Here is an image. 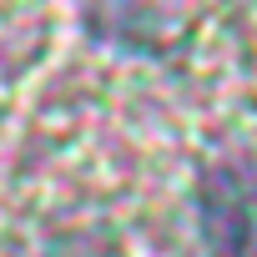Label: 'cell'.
<instances>
[{"label": "cell", "instance_id": "6da1fadb", "mask_svg": "<svg viewBox=\"0 0 257 257\" xmlns=\"http://www.w3.org/2000/svg\"><path fill=\"white\" fill-rule=\"evenodd\" d=\"M197 222L212 257H257V162L252 157L207 167L197 187Z\"/></svg>", "mask_w": 257, "mask_h": 257}]
</instances>
